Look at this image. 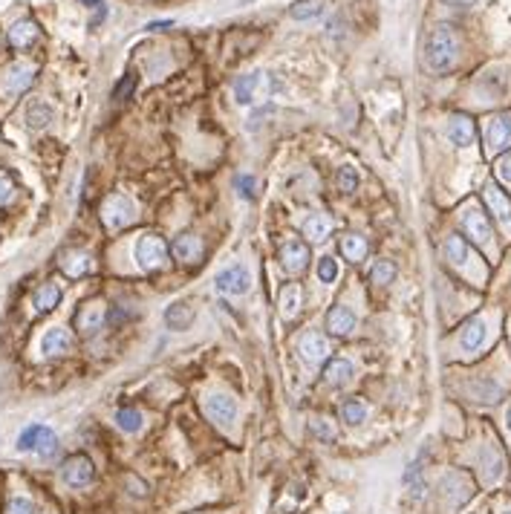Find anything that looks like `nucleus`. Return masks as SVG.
<instances>
[{
  "label": "nucleus",
  "mask_w": 511,
  "mask_h": 514,
  "mask_svg": "<svg viewBox=\"0 0 511 514\" xmlns=\"http://www.w3.org/2000/svg\"><path fill=\"white\" fill-rule=\"evenodd\" d=\"M457 58H460L457 32L445 23L433 26L425 40V67L431 69V73H448V69H453V64H457Z\"/></svg>",
  "instance_id": "1"
},
{
  "label": "nucleus",
  "mask_w": 511,
  "mask_h": 514,
  "mask_svg": "<svg viewBox=\"0 0 511 514\" xmlns=\"http://www.w3.org/2000/svg\"><path fill=\"white\" fill-rule=\"evenodd\" d=\"M341 255L358 263V260H364L367 257V240L364 237H358V234H347V237L341 240Z\"/></svg>",
  "instance_id": "32"
},
{
  "label": "nucleus",
  "mask_w": 511,
  "mask_h": 514,
  "mask_svg": "<svg viewBox=\"0 0 511 514\" xmlns=\"http://www.w3.org/2000/svg\"><path fill=\"white\" fill-rule=\"evenodd\" d=\"M6 514H35V506H32V500H26V497H12L6 506Z\"/></svg>",
  "instance_id": "41"
},
{
  "label": "nucleus",
  "mask_w": 511,
  "mask_h": 514,
  "mask_svg": "<svg viewBox=\"0 0 511 514\" xmlns=\"http://www.w3.org/2000/svg\"><path fill=\"white\" fill-rule=\"evenodd\" d=\"M260 90H263V75H260V73L240 75L237 81H234V102H237V104H252Z\"/></svg>",
  "instance_id": "18"
},
{
  "label": "nucleus",
  "mask_w": 511,
  "mask_h": 514,
  "mask_svg": "<svg viewBox=\"0 0 511 514\" xmlns=\"http://www.w3.org/2000/svg\"><path fill=\"white\" fill-rule=\"evenodd\" d=\"M58 301H61V286H55V283H44L35 292V309L38 312H52L55 307H58Z\"/></svg>",
  "instance_id": "28"
},
{
  "label": "nucleus",
  "mask_w": 511,
  "mask_h": 514,
  "mask_svg": "<svg viewBox=\"0 0 511 514\" xmlns=\"http://www.w3.org/2000/svg\"><path fill=\"white\" fill-rule=\"evenodd\" d=\"M300 303H303V295H300V286L298 283H286L281 289V315L283 318H295L300 312Z\"/></svg>",
  "instance_id": "26"
},
{
  "label": "nucleus",
  "mask_w": 511,
  "mask_h": 514,
  "mask_svg": "<svg viewBox=\"0 0 511 514\" xmlns=\"http://www.w3.org/2000/svg\"><path fill=\"white\" fill-rule=\"evenodd\" d=\"M307 263H309V248H307V243H300V240H286V243L281 246V266H283L286 272L298 274V272L307 269Z\"/></svg>",
  "instance_id": "9"
},
{
  "label": "nucleus",
  "mask_w": 511,
  "mask_h": 514,
  "mask_svg": "<svg viewBox=\"0 0 511 514\" xmlns=\"http://www.w3.org/2000/svg\"><path fill=\"white\" fill-rule=\"evenodd\" d=\"M468 243L465 237H460V234H451V237L445 240V257L453 263V266H465L468 263Z\"/></svg>",
  "instance_id": "30"
},
{
  "label": "nucleus",
  "mask_w": 511,
  "mask_h": 514,
  "mask_svg": "<svg viewBox=\"0 0 511 514\" xmlns=\"http://www.w3.org/2000/svg\"><path fill=\"white\" fill-rule=\"evenodd\" d=\"M35 454L44 456V460H49V456L58 454V436H55L52 428H40V436H38V445H35Z\"/></svg>",
  "instance_id": "33"
},
{
  "label": "nucleus",
  "mask_w": 511,
  "mask_h": 514,
  "mask_svg": "<svg viewBox=\"0 0 511 514\" xmlns=\"http://www.w3.org/2000/svg\"><path fill=\"white\" fill-rule=\"evenodd\" d=\"M341 416H344V422H347V425H361L367 419V405L361 399H350V401H344Z\"/></svg>",
  "instance_id": "35"
},
{
  "label": "nucleus",
  "mask_w": 511,
  "mask_h": 514,
  "mask_svg": "<svg viewBox=\"0 0 511 514\" xmlns=\"http://www.w3.org/2000/svg\"><path fill=\"white\" fill-rule=\"evenodd\" d=\"M324 9H326L324 0H298V3L289 9V15L295 21H312L318 15H324Z\"/></svg>",
  "instance_id": "31"
},
{
  "label": "nucleus",
  "mask_w": 511,
  "mask_h": 514,
  "mask_svg": "<svg viewBox=\"0 0 511 514\" xmlns=\"http://www.w3.org/2000/svg\"><path fill=\"white\" fill-rule=\"evenodd\" d=\"M353 327H355V312L347 303H335L326 315V329L333 332V336H347V332H353Z\"/></svg>",
  "instance_id": "16"
},
{
  "label": "nucleus",
  "mask_w": 511,
  "mask_h": 514,
  "mask_svg": "<svg viewBox=\"0 0 511 514\" xmlns=\"http://www.w3.org/2000/svg\"><path fill=\"white\" fill-rule=\"evenodd\" d=\"M202 408L209 413V419L217 425H231L237 419V401H234L231 393H209Z\"/></svg>",
  "instance_id": "5"
},
{
  "label": "nucleus",
  "mask_w": 511,
  "mask_h": 514,
  "mask_svg": "<svg viewBox=\"0 0 511 514\" xmlns=\"http://www.w3.org/2000/svg\"><path fill=\"white\" fill-rule=\"evenodd\" d=\"M300 231L309 237V243H324L329 237V231H333V220L326 214H309L300 223Z\"/></svg>",
  "instance_id": "21"
},
{
  "label": "nucleus",
  "mask_w": 511,
  "mask_h": 514,
  "mask_svg": "<svg viewBox=\"0 0 511 514\" xmlns=\"http://www.w3.org/2000/svg\"><path fill=\"white\" fill-rule=\"evenodd\" d=\"M471 393L479 399V401H500V396H503V390H500V384L497 382H491V379H479V382H474L471 384Z\"/></svg>",
  "instance_id": "34"
},
{
  "label": "nucleus",
  "mask_w": 511,
  "mask_h": 514,
  "mask_svg": "<svg viewBox=\"0 0 511 514\" xmlns=\"http://www.w3.org/2000/svg\"><path fill=\"white\" fill-rule=\"evenodd\" d=\"M503 514H511V509H506V511H503Z\"/></svg>",
  "instance_id": "51"
},
{
  "label": "nucleus",
  "mask_w": 511,
  "mask_h": 514,
  "mask_svg": "<svg viewBox=\"0 0 511 514\" xmlns=\"http://www.w3.org/2000/svg\"><path fill=\"white\" fill-rule=\"evenodd\" d=\"M147 30H154V32H162V30H171V23H168V21H162V23H150Z\"/></svg>",
  "instance_id": "48"
},
{
  "label": "nucleus",
  "mask_w": 511,
  "mask_h": 514,
  "mask_svg": "<svg viewBox=\"0 0 511 514\" xmlns=\"http://www.w3.org/2000/svg\"><path fill=\"white\" fill-rule=\"evenodd\" d=\"M49 121H52V107L47 102H32L29 107H26V124H29L32 130L47 128Z\"/></svg>",
  "instance_id": "29"
},
{
  "label": "nucleus",
  "mask_w": 511,
  "mask_h": 514,
  "mask_svg": "<svg viewBox=\"0 0 511 514\" xmlns=\"http://www.w3.org/2000/svg\"><path fill=\"white\" fill-rule=\"evenodd\" d=\"M40 428H44V425H29V428L21 430V436H18V451H35L38 436H40Z\"/></svg>",
  "instance_id": "39"
},
{
  "label": "nucleus",
  "mask_w": 511,
  "mask_h": 514,
  "mask_svg": "<svg viewBox=\"0 0 511 514\" xmlns=\"http://www.w3.org/2000/svg\"><path fill=\"white\" fill-rule=\"evenodd\" d=\"M35 81V67H29V64H12V67H6V73H3V90L9 93V95H18V93H23L26 87H29Z\"/></svg>",
  "instance_id": "10"
},
{
  "label": "nucleus",
  "mask_w": 511,
  "mask_h": 514,
  "mask_svg": "<svg viewBox=\"0 0 511 514\" xmlns=\"http://www.w3.org/2000/svg\"><path fill=\"white\" fill-rule=\"evenodd\" d=\"M61 269L70 274V277H84L93 269V260L87 252H67L61 260Z\"/></svg>",
  "instance_id": "25"
},
{
  "label": "nucleus",
  "mask_w": 511,
  "mask_h": 514,
  "mask_svg": "<svg viewBox=\"0 0 511 514\" xmlns=\"http://www.w3.org/2000/svg\"><path fill=\"white\" fill-rule=\"evenodd\" d=\"M486 202H488V208H491V214L500 220L503 226H508L511 223V200L506 197V191H500V185H494V183H486Z\"/></svg>",
  "instance_id": "14"
},
{
  "label": "nucleus",
  "mask_w": 511,
  "mask_h": 514,
  "mask_svg": "<svg viewBox=\"0 0 511 514\" xmlns=\"http://www.w3.org/2000/svg\"><path fill=\"white\" fill-rule=\"evenodd\" d=\"M165 324H168V329H174V332H185L191 324H194V309H191L188 303L176 301L165 309Z\"/></svg>",
  "instance_id": "22"
},
{
  "label": "nucleus",
  "mask_w": 511,
  "mask_h": 514,
  "mask_svg": "<svg viewBox=\"0 0 511 514\" xmlns=\"http://www.w3.org/2000/svg\"><path fill=\"white\" fill-rule=\"evenodd\" d=\"M248 286H252V272H248L246 266H228L214 277V289L219 292V295L237 298V295H246Z\"/></svg>",
  "instance_id": "4"
},
{
  "label": "nucleus",
  "mask_w": 511,
  "mask_h": 514,
  "mask_svg": "<svg viewBox=\"0 0 511 514\" xmlns=\"http://www.w3.org/2000/svg\"><path fill=\"white\" fill-rule=\"evenodd\" d=\"M508 430H511V408H508Z\"/></svg>",
  "instance_id": "50"
},
{
  "label": "nucleus",
  "mask_w": 511,
  "mask_h": 514,
  "mask_svg": "<svg viewBox=\"0 0 511 514\" xmlns=\"http://www.w3.org/2000/svg\"><path fill=\"white\" fill-rule=\"evenodd\" d=\"M81 6H90V9H95V6H102V0H78Z\"/></svg>",
  "instance_id": "49"
},
{
  "label": "nucleus",
  "mask_w": 511,
  "mask_h": 514,
  "mask_svg": "<svg viewBox=\"0 0 511 514\" xmlns=\"http://www.w3.org/2000/svg\"><path fill=\"white\" fill-rule=\"evenodd\" d=\"M474 136H477V130H474V121L468 119V116H453L451 119V124H448V139L457 148H468V145H474Z\"/></svg>",
  "instance_id": "20"
},
{
  "label": "nucleus",
  "mask_w": 511,
  "mask_h": 514,
  "mask_svg": "<svg viewBox=\"0 0 511 514\" xmlns=\"http://www.w3.org/2000/svg\"><path fill=\"white\" fill-rule=\"evenodd\" d=\"M497 171H500V176L506 179V183H511V154H506L500 159V165H497Z\"/></svg>",
  "instance_id": "45"
},
{
  "label": "nucleus",
  "mask_w": 511,
  "mask_h": 514,
  "mask_svg": "<svg viewBox=\"0 0 511 514\" xmlns=\"http://www.w3.org/2000/svg\"><path fill=\"white\" fill-rule=\"evenodd\" d=\"M116 425L124 430V434H136V430L142 428V413L133 410V408H121L116 413Z\"/></svg>",
  "instance_id": "36"
},
{
  "label": "nucleus",
  "mask_w": 511,
  "mask_h": 514,
  "mask_svg": "<svg viewBox=\"0 0 511 514\" xmlns=\"http://www.w3.org/2000/svg\"><path fill=\"white\" fill-rule=\"evenodd\" d=\"M133 257L139 263V269L156 272L165 266V260H168V243H165L159 234H142L133 246Z\"/></svg>",
  "instance_id": "2"
},
{
  "label": "nucleus",
  "mask_w": 511,
  "mask_h": 514,
  "mask_svg": "<svg viewBox=\"0 0 511 514\" xmlns=\"http://www.w3.org/2000/svg\"><path fill=\"white\" fill-rule=\"evenodd\" d=\"M104 303H87L84 309L75 315V327L84 332V336H95L104 327Z\"/></svg>",
  "instance_id": "17"
},
{
  "label": "nucleus",
  "mask_w": 511,
  "mask_h": 514,
  "mask_svg": "<svg viewBox=\"0 0 511 514\" xmlns=\"http://www.w3.org/2000/svg\"><path fill=\"white\" fill-rule=\"evenodd\" d=\"M315 430H318V434H321L324 439H335V430H329L326 425H324V419H315V425H312Z\"/></svg>",
  "instance_id": "46"
},
{
  "label": "nucleus",
  "mask_w": 511,
  "mask_h": 514,
  "mask_svg": "<svg viewBox=\"0 0 511 514\" xmlns=\"http://www.w3.org/2000/svg\"><path fill=\"white\" fill-rule=\"evenodd\" d=\"M393 277H396V266L390 260H379L376 266H372V272H370V281L376 283V286H388V283H393Z\"/></svg>",
  "instance_id": "37"
},
{
  "label": "nucleus",
  "mask_w": 511,
  "mask_h": 514,
  "mask_svg": "<svg viewBox=\"0 0 511 514\" xmlns=\"http://www.w3.org/2000/svg\"><path fill=\"white\" fill-rule=\"evenodd\" d=\"M479 468H482V480H486V482H497V480L503 477V468H506L503 454L497 451L494 445H486V448H482V454H479Z\"/></svg>",
  "instance_id": "19"
},
{
  "label": "nucleus",
  "mask_w": 511,
  "mask_h": 514,
  "mask_svg": "<svg viewBox=\"0 0 511 514\" xmlns=\"http://www.w3.org/2000/svg\"><path fill=\"white\" fill-rule=\"evenodd\" d=\"M38 23L35 21H18L15 26L9 30V44L15 47V49H26V47H32L35 40H38Z\"/></svg>",
  "instance_id": "23"
},
{
  "label": "nucleus",
  "mask_w": 511,
  "mask_h": 514,
  "mask_svg": "<svg viewBox=\"0 0 511 514\" xmlns=\"http://www.w3.org/2000/svg\"><path fill=\"white\" fill-rule=\"evenodd\" d=\"M462 229H465V234L474 243H479V246L491 243V223H488V217L482 214L477 205H468L462 211Z\"/></svg>",
  "instance_id": "7"
},
{
  "label": "nucleus",
  "mask_w": 511,
  "mask_h": 514,
  "mask_svg": "<svg viewBox=\"0 0 511 514\" xmlns=\"http://www.w3.org/2000/svg\"><path fill=\"white\" fill-rule=\"evenodd\" d=\"M61 477H64V482H67V485H73V489H84V485H90V482H93V477H95V468H93V463H90V456H84V454H75V456H70V460L64 463V468H61Z\"/></svg>",
  "instance_id": "6"
},
{
  "label": "nucleus",
  "mask_w": 511,
  "mask_h": 514,
  "mask_svg": "<svg viewBox=\"0 0 511 514\" xmlns=\"http://www.w3.org/2000/svg\"><path fill=\"white\" fill-rule=\"evenodd\" d=\"M318 277H321V283H335L338 281V260L335 257L318 260Z\"/></svg>",
  "instance_id": "38"
},
{
  "label": "nucleus",
  "mask_w": 511,
  "mask_h": 514,
  "mask_svg": "<svg viewBox=\"0 0 511 514\" xmlns=\"http://www.w3.org/2000/svg\"><path fill=\"white\" fill-rule=\"evenodd\" d=\"M171 252L179 263H197L202 257V240L197 237V234H179V237L171 243Z\"/></svg>",
  "instance_id": "13"
},
{
  "label": "nucleus",
  "mask_w": 511,
  "mask_h": 514,
  "mask_svg": "<svg viewBox=\"0 0 511 514\" xmlns=\"http://www.w3.org/2000/svg\"><path fill=\"white\" fill-rule=\"evenodd\" d=\"M237 188H240V194H243L246 200H252V197H254V179L248 176V174L237 176Z\"/></svg>",
  "instance_id": "44"
},
{
  "label": "nucleus",
  "mask_w": 511,
  "mask_h": 514,
  "mask_svg": "<svg viewBox=\"0 0 511 514\" xmlns=\"http://www.w3.org/2000/svg\"><path fill=\"white\" fill-rule=\"evenodd\" d=\"M12 194H15V183H12V176L6 171H0V202H6Z\"/></svg>",
  "instance_id": "43"
},
{
  "label": "nucleus",
  "mask_w": 511,
  "mask_h": 514,
  "mask_svg": "<svg viewBox=\"0 0 511 514\" xmlns=\"http://www.w3.org/2000/svg\"><path fill=\"white\" fill-rule=\"evenodd\" d=\"M482 341H486V321L482 318H471L465 327H462V336H460V344L465 353H474L482 347Z\"/></svg>",
  "instance_id": "24"
},
{
  "label": "nucleus",
  "mask_w": 511,
  "mask_h": 514,
  "mask_svg": "<svg viewBox=\"0 0 511 514\" xmlns=\"http://www.w3.org/2000/svg\"><path fill=\"white\" fill-rule=\"evenodd\" d=\"M70 347H73L70 332L61 327H49L44 332V338H40V353L44 355H64V353H70Z\"/></svg>",
  "instance_id": "15"
},
{
  "label": "nucleus",
  "mask_w": 511,
  "mask_h": 514,
  "mask_svg": "<svg viewBox=\"0 0 511 514\" xmlns=\"http://www.w3.org/2000/svg\"><path fill=\"white\" fill-rule=\"evenodd\" d=\"M442 3H448V6H453V9H471V6L479 3V0H442Z\"/></svg>",
  "instance_id": "47"
},
{
  "label": "nucleus",
  "mask_w": 511,
  "mask_h": 514,
  "mask_svg": "<svg viewBox=\"0 0 511 514\" xmlns=\"http://www.w3.org/2000/svg\"><path fill=\"white\" fill-rule=\"evenodd\" d=\"M338 185H341V191H344V194H353V191L358 188V174H355V168H350V165H344V168L338 171Z\"/></svg>",
  "instance_id": "40"
},
{
  "label": "nucleus",
  "mask_w": 511,
  "mask_h": 514,
  "mask_svg": "<svg viewBox=\"0 0 511 514\" xmlns=\"http://www.w3.org/2000/svg\"><path fill=\"white\" fill-rule=\"evenodd\" d=\"M298 353L303 361H309V364H321L329 355V341L324 336H318V332H307V336L298 341Z\"/></svg>",
  "instance_id": "11"
},
{
  "label": "nucleus",
  "mask_w": 511,
  "mask_h": 514,
  "mask_svg": "<svg viewBox=\"0 0 511 514\" xmlns=\"http://www.w3.org/2000/svg\"><path fill=\"white\" fill-rule=\"evenodd\" d=\"M133 87H136V78H133V75L121 78L119 84H116V90H113V99H116V102H124V99H128V95L133 93Z\"/></svg>",
  "instance_id": "42"
},
{
  "label": "nucleus",
  "mask_w": 511,
  "mask_h": 514,
  "mask_svg": "<svg viewBox=\"0 0 511 514\" xmlns=\"http://www.w3.org/2000/svg\"><path fill=\"white\" fill-rule=\"evenodd\" d=\"M324 379L333 384V387L347 384L353 379V364H350V361H344V358H333L326 364V370H324Z\"/></svg>",
  "instance_id": "27"
},
{
  "label": "nucleus",
  "mask_w": 511,
  "mask_h": 514,
  "mask_svg": "<svg viewBox=\"0 0 511 514\" xmlns=\"http://www.w3.org/2000/svg\"><path fill=\"white\" fill-rule=\"evenodd\" d=\"M442 489H445V497L451 500V506H462L465 500L474 494L471 480H468L465 474H460V471H453V474H448L445 480H442Z\"/></svg>",
  "instance_id": "12"
},
{
  "label": "nucleus",
  "mask_w": 511,
  "mask_h": 514,
  "mask_svg": "<svg viewBox=\"0 0 511 514\" xmlns=\"http://www.w3.org/2000/svg\"><path fill=\"white\" fill-rule=\"evenodd\" d=\"M102 217H104V223L110 229H124V226H130L133 223V217H136V202L133 197H128V194H110V197L104 200V208H102Z\"/></svg>",
  "instance_id": "3"
},
{
  "label": "nucleus",
  "mask_w": 511,
  "mask_h": 514,
  "mask_svg": "<svg viewBox=\"0 0 511 514\" xmlns=\"http://www.w3.org/2000/svg\"><path fill=\"white\" fill-rule=\"evenodd\" d=\"M511 142V113H497L486 124V145L491 154L503 150Z\"/></svg>",
  "instance_id": "8"
}]
</instances>
